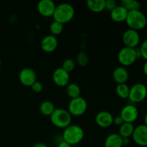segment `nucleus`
<instances>
[{"label": "nucleus", "mask_w": 147, "mask_h": 147, "mask_svg": "<svg viewBox=\"0 0 147 147\" xmlns=\"http://www.w3.org/2000/svg\"><path fill=\"white\" fill-rule=\"evenodd\" d=\"M116 92L121 98H129L130 87L126 83H124V84H118L116 88Z\"/></svg>", "instance_id": "nucleus-24"}, {"label": "nucleus", "mask_w": 147, "mask_h": 147, "mask_svg": "<svg viewBox=\"0 0 147 147\" xmlns=\"http://www.w3.org/2000/svg\"><path fill=\"white\" fill-rule=\"evenodd\" d=\"M49 29H50V32L52 35H54L56 37L57 35L61 34L62 32L63 31V24L56 21H53L50 24Z\"/></svg>", "instance_id": "nucleus-25"}, {"label": "nucleus", "mask_w": 147, "mask_h": 147, "mask_svg": "<svg viewBox=\"0 0 147 147\" xmlns=\"http://www.w3.org/2000/svg\"><path fill=\"white\" fill-rule=\"evenodd\" d=\"M19 80L23 86L31 87L32 85L37 81L35 71L31 67H24L20 72Z\"/></svg>", "instance_id": "nucleus-11"}, {"label": "nucleus", "mask_w": 147, "mask_h": 147, "mask_svg": "<svg viewBox=\"0 0 147 147\" xmlns=\"http://www.w3.org/2000/svg\"><path fill=\"white\" fill-rule=\"evenodd\" d=\"M120 116L124 123H133L136 121L139 116V111L134 104H127L122 108Z\"/></svg>", "instance_id": "nucleus-9"}, {"label": "nucleus", "mask_w": 147, "mask_h": 147, "mask_svg": "<svg viewBox=\"0 0 147 147\" xmlns=\"http://www.w3.org/2000/svg\"><path fill=\"white\" fill-rule=\"evenodd\" d=\"M53 80L57 86L65 87L69 84L70 75H69V73L65 71L64 69L62 67H58L53 72Z\"/></svg>", "instance_id": "nucleus-13"}, {"label": "nucleus", "mask_w": 147, "mask_h": 147, "mask_svg": "<svg viewBox=\"0 0 147 147\" xmlns=\"http://www.w3.org/2000/svg\"><path fill=\"white\" fill-rule=\"evenodd\" d=\"M76 60H77V63L81 67H85L88 64L89 62V57L87 53L85 52L81 51L77 55L76 57Z\"/></svg>", "instance_id": "nucleus-26"}, {"label": "nucleus", "mask_w": 147, "mask_h": 147, "mask_svg": "<svg viewBox=\"0 0 147 147\" xmlns=\"http://www.w3.org/2000/svg\"><path fill=\"white\" fill-rule=\"evenodd\" d=\"M123 123H124V122H123V119H122V118L121 117L120 115H119V116H116V117H113V123L114 125H116V126H121Z\"/></svg>", "instance_id": "nucleus-31"}, {"label": "nucleus", "mask_w": 147, "mask_h": 147, "mask_svg": "<svg viewBox=\"0 0 147 147\" xmlns=\"http://www.w3.org/2000/svg\"><path fill=\"white\" fill-rule=\"evenodd\" d=\"M55 110V105L50 100H45L42 102L40 106V111L42 115L45 116H50Z\"/></svg>", "instance_id": "nucleus-21"}, {"label": "nucleus", "mask_w": 147, "mask_h": 147, "mask_svg": "<svg viewBox=\"0 0 147 147\" xmlns=\"http://www.w3.org/2000/svg\"><path fill=\"white\" fill-rule=\"evenodd\" d=\"M117 6V2L115 0H107L106 1V4H105V9L112 11Z\"/></svg>", "instance_id": "nucleus-29"}, {"label": "nucleus", "mask_w": 147, "mask_h": 147, "mask_svg": "<svg viewBox=\"0 0 147 147\" xmlns=\"http://www.w3.org/2000/svg\"><path fill=\"white\" fill-rule=\"evenodd\" d=\"M131 137L138 146H147V126L144 124H142L135 127Z\"/></svg>", "instance_id": "nucleus-10"}, {"label": "nucleus", "mask_w": 147, "mask_h": 147, "mask_svg": "<svg viewBox=\"0 0 147 147\" xmlns=\"http://www.w3.org/2000/svg\"><path fill=\"white\" fill-rule=\"evenodd\" d=\"M147 88L143 83H136L130 88L129 99L134 103H141L146 99Z\"/></svg>", "instance_id": "nucleus-7"}, {"label": "nucleus", "mask_w": 147, "mask_h": 147, "mask_svg": "<svg viewBox=\"0 0 147 147\" xmlns=\"http://www.w3.org/2000/svg\"><path fill=\"white\" fill-rule=\"evenodd\" d=\"M117 57L119 63L125 67L133 65L138 58H140L141 54L139 49L123 47L119 50Z\"/></svg>", "instance_id": "nucleus-4"}, {"label": "nucleus", "mask_w": 147, "mask_h": 147, "mask_svg": "<svg viewBox=\"0 0 147 147\" xmlns=\"http://www.w3.org/2000/svg\"><path fill=\"white\" fill-rule=\"evenodd\" d=\"M75 67H76V63H75L74 60L73 59L68 58L64 60V62L63 63L62 68L64 69L67 73H70L74 70Z\"/></svg>", "instance_id": "nucleus-27"}, {"label": "nucleus", "mask_w": 147, "mask_h": 147, "mask_svg": "<svg viewBox=\"0 0 147 147\" xmlns=\"http://www.w3.org/2000/svg\"><path fill=\"white\" fill-rule=\"evenodd\" d=\"M143 72L145 76H147V60H146V62H145L144 65L143 66Z\"/></svg>", "instance_id": "nucleus-35"}, {"label": "nucleus", "mask_w": 147, "mask_h": 147, "mask_svg": "<svg viewBox=\"0 0 147 147\" xmlns=\"http://www.w3.org/2000/svg\"><path fill=\"white\" fill-rule=\"evenodd\" d=\"M130 143V138H123V145L126 146Z\"/></svg>", "instance_id": "nucleus-34"}, {"label": "nucleus", "mask_w": 147, "mask_h": 147, "mask_svg": "<svg viewBox=\"0 0 147 147\" xmlns=\"http://www.w3.org/2000/svg\"><path fill=\"white\" fill-rule=\"evenodd\" d=\"M96 123L101 128H109L113 124V116L110 112L102 111L96 114L95 118Z\"/></svg>", "instance_id": "nucleus-15"}, {"label": "nucleus", "mask_w": 147, "mask_h": 147, "mask_svg": "<svg viewBox=\"0 0 147 147\" xmlns=\"http://www.w3.org/2000/svg\"><path fill=\"white\" fill-rule=\"evenodd\" d=\"M106 0H88L87 7L94 13H100L105 9Z\"/></svg>", "instance_id": "nucleus-19"}, {"label": "nucleus", "mask_w": 147, "mask_h": 147, "mask_svg": "<svg viewBox=\"0 0 147 147\" xmlns=\"http://www.w3.org/2000/svg\"><path fill=\"white\" fill-rule=\"evenodd\" d=\"M31 88L34 93H40V92L42 90L43 86L40 82L39 81H35L31 86Z\"/></svg>", "instance_id": "nucleus-30"}, {"label": "nucleus", "mask_w": 147, "mask_h": 147, "mask_svg": "<svg viewBox=\"0 0 147 147\" xmlns=\"http://www.w3.org/2000/svg\"><path fill=\"white\" fill-rule=\"evenodd\" d=\"M141 54V57H143L144 60H147V39L144 40L139 48Z\"/></svg>", "instance_id": "nucleus-28"}, {"label": "nucleus", "mask_w": 147, "mask_h": 147, "mask_svg": "<svg viewBox=\"0 0 147 147\" xmlns=\"http://www.w3.org/2000/svg\"><path fill=\"white\" fill-rule=\"evenodd\" d=\"M129 11L121 5H118L112 11H111L110 17L112 20L116 22H122L126 21Z\"/></svg>", "instance_id": "nucleus-17"}, {"label": "nucleus", "mask_w": 147, "mask_h": 147, "mask_svg": "<svg viewBox=\"0 0 147 147\" xmlns=\"http://www.w3.org/2000/svg\"><path fill=\"white\" fill-rule=\"evenodd\" d=\"M41 48L45 53H50L54 52L58 45V40L57 37L52 34L45 36L41 40Z\"/></svg>", "instance_id": "nucleus-14"}, {"label": "nucleus", "mask_w": 147, "mask_h": 147, "mask_svg": "<svg viewBox=\"0 0 147 147\" xmlns=\"http://www.w3.org/2000/svg\"><path fill=\"white\" fill-rule=\"evenodd\" d=\"M57 147H72L71 145H70L69 144H67V142H65V141H62L57 145Z\"/></svg>", "instance_id": "nucleus-32"}, {"label": "nucleus", "mask_w": 147, "mask_h": 147, "mask_svg": "<svg viewBox=\"0 0 147 147\" xmlns=\"http://www.w3.org/2000/svg\"><path fill=\"white\" fill-rule=\"evenodd\" d=\"M1 58H0V66H1Z\"/></svg>", "instance_id": "nucleus-37"}, {"label": "nucleus", "mask_w": 147, "mask_h": 147, "mask_svg": "<svg viewBox=\"0 0 147 147\" xmlns=\"http://www.w3.org/2000/svg\"><path fill=\"white\" fill-rule=\"evenodd\" d=\"M140 40L139 32L131 29L126 30L122 36V40L125 47H130V48H136L140 42Z\"/></svg>", "instance_id": "nucleus-8"}, {"label": "nucleus", "mask_w": 147, "mask_h": 147, "mask_svg": "<svg viewBox=\"0 0 147 147\" xmlns=\"http://www.w3.org/2000/svg\"><path fill=\"white\" fill-rule=\"evenodd\" d=\"M84 138L83 129L78 125L70 124L64 129L63 133V141L70 145H76Z\"/></svg>", "instance_id": "nucleus-2"}, {"label": "nucleus", "mask_w": 147, "mask_h": 147, "mask_svg": "<svg viewBox=\"0 0 147 147\" xmlns=\"http://www.w3.org/2000/svg\"><path fill=\"white\" fill-rule=\"evenodd\" d=\"M88 109L87 101L83 98V97L80 96L76 98L71 99L68 104V111L69 113L71 116H80L84 114Z\"/></svg>", "instance_id": "nucleus-6"}, {"label": "nucleus", "mask_w": 147, "mask_h": 147, "mask_svg": "<svg viewBox=\"0 0 147 147\" xmlns=\"http://www.w3.org/2000/svg\"><path fill=\"white\" fill-rule=\"evenodd\" d=\"M134 126L133 123H123L121 126H119V134L122 138H130L134 131Z\"/></svg>", "instance_id": "nucleus-20"}, {"label": "nucleus", "mask_w": 147, "mask_h": 147, "mask_svg": "<svg viewBox=\"0 0 147 147\" xmlns=\"http://www.w3.org/2000/svg\"><path fill=\"white\" fill-rule=\"evenodd\" d=\"M66 93L71 99L80 97V88L76 83H70L66 87Z\"/></svg>", "instance_id": "nucleus-22"}, {"label": "nucleus", "mask_w": 147, "mask_h": 147, "mask_svg": "<svg viewBox=\"0 0 147 147\" xmlns=\"http://www.w3.org/2000/svg\"><path fill=\"white\" fill-rule=\"evenodd\" d=\"M105 147H122L123 138L119 134H111L105 140Z\"/></svg>", "instance_id": "nucleus-18"}, {"label": "nucleus", "mask_w": 147, "mask_h": 147, "mask_svg": "<svg viewBox=\"0 0 147 147\" xmlns=\"http://www.w3.org/2000/svg\"><path fill=\"white\" fill-rule=\"evenodd\" d=\"M121 3L128 11L140 10L141 3L136 0H122Z\"/></svg>", "instance_id": "nucleus-23"}, {"label": "nucleus", "mask_w": 147, "mask_h": 147, "mask_svg": "<svg viewBox=\"0 0 147 147\" xmlns=\"http://www.w3.org/2000/svg\"><path fill=\"white\" fill-rule=\"evenodd\" d=\"M32 147H47V146L45 144L42 143V142H38V143H36Z\"/></svg>", "instance_id": "nucleus-33"}, {"label": "nucleus", "mask_w": 147, "mask_h": 147, "mask_svg": "<svg viewBox=\"0 0 147 147\" xmlns=\"http://www.w3.org/2000/svg\"><path fill=\"white\" fill-rule=\"evenodd\" d=\"M37 11L42 16L49 17L54 14L56 5L52 0H40L37 3Z\"/></svg>", "instance_id": "nucleus-12"}, {"label": "nucleus", "mask_w": 147, "mask_h": 147, "mask_svg": "<svg viewBox=\"0 0 147 147\" xmlns=\"http://www.w3.org/2000/svg\"><path fill=\"white\" fill-rule=\"evenodd\" d=\"M125 22L129 26V29L138 32L139 30H143L147 25V18L146 15L141 10L129 11Z\"/></svg>", "instance_id": "nucleus-3"}, {"label": "nucleus", "mask_w": 147, "mask_h": 147, "mask_svg": "<svg viewBox=\"0 0 147 147\" xmlns=\"http://www.w3.org/2000/svg\"><path fill=\"white\" fill-rule=\"evenodd\" d=\"M50 117L51 123L59 129H65L71 123L72 116L66 109H55Z\"/></svg>", "instance_id": "nucleus-5"}, {"label": "nucleus", "mask_w": 147, "mask_h": 147, "mask_svg": "<svg viewBox=\"0 0 147 147\" xmlns=\"http://www.w3.org/2000/svg\"><path fill=\"white\" fill-rule=\"evenodd\" d=\"M75 9L68 3H61L56 6L53 17L54 21L64 24L69 22L74 17Z\"/></svg>", "instance_id": "nucleus-1"}, {"label": "nucleus", "mask_w": 147, "mask_h": 147, "mask_svg": "<svg viewBox=\"0 0 147 147\" xmlns=\"http://www.w3.org/2000/svg\"><path fill=\"white\" fill-rule=\"evenodd\" d=\"M113 78L117 84H124L126 83L129 78V74L126 67L119 66L116 67L113 72Z\"/></svg>", "instance_id": "nucleus-16"}, {"label": "nucleus", "mask_w": 147, "mask_h": 147, "mask_svg": "<svg viewBox=\"0 0 147 147\" xmlns=\"http://www.w3.org/2000/svg\"><path fill=\"white\" fill-rule=\"evenodd\" d=\"M146 2H147V1H146Z\"/></svg>", "instance_id": "nucleus-38"}, {"label": "nucleus", "mask_w": 147, "mask_h": 147, "mask_svg": "<svg viewBox=\"0 0 147 147\" xmlns=\"http://www.w3.org/2000/svg\"><path fill=\"white\" fill-rule=\"evenodd\" d=\"M144 125L147 126V113L145 114L144 118Z\"/></svg>", "instance_id": "nucleus-36"}]
</instances>
